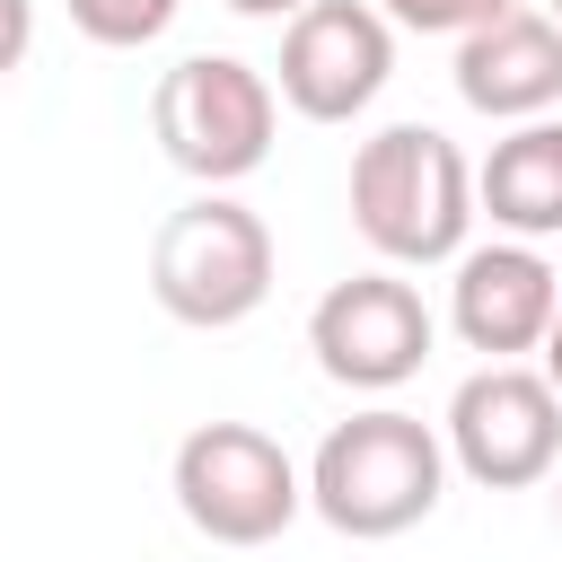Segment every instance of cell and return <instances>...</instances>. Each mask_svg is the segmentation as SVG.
Returning <instances> with one entry per match:
<instances>
[{"mask_svg":"<svg viewBox=\"0 0 562 562\" xmlns=\"http://www.w3.org/2000/svg\"><path fill=\"white\" fill-rule=\"evenodd\" d=\"M307 342H316V369L334 386H360V395H386L404 386L422 360H430V307L413 281L395 272H351L316 299L307 316Z\"/></svg>","mask_w":562,"mask_h":562,"instance_id":"7","label":"cell"},{"mask_svg":"<svg viewBox=\"0 0 562 562\" xmlns=\"http://www.w3.org/2000/svg\"><path fill=\"white\" fill-rule=\"evenodd\" d=\"M553 26H562V0H553Z\"/></svg>","mask_w":562,"mask_h":562,"instance_id":"18","label":"cell"},{"mask_svg":"<svg viewBox=\"0 0 562 562\" xmlns=\"http://www.w3.org/2000/svg\"><path fill=\"white\" fill-rule=\"evenodd\" d=\"M26 44H35V9L26 0H0V79L26 61Z\"/></svg>","mask_w":562,"mask_h":562,"instance_id":"14","label":"cell"},{"mask_svg":"<svg viewBox=\"0 0 562 562\" xmlns=\"http://www.w3.org/2000/svg\"><path fill=\"white\" fill-rule=\"evenodd\" d=\"M501 9H518V0H386V18L413 26V35H474V26H492Z\"/></svg>","mask_w":562,"mask_h":562,"instance_id":"13","label":"cell"},{"mask_svg":"<svg viewBox=\"0 0 562 562\" xmlns=\"http://www.w3.org/2000/svg\"><path fill=\"white\" fill-rule=\"evenodd\" d=\"M457 97L492 123H536L562 97V26L536 9H501L492 26L457 35Z\"/></svg>","mask_w":562,"mask_h":562,"instance_id":"10","label":"cell"},{"mask_svg":"<svg viewBox=\"0 0 562 562\" xmlns=\"http://www.w3.org/2000/svg\"><path fill=\"white\" fill-rule=\"evenodd\" d=\"M553 307H562V281H553V263L536 246H474V255H457L448 316H457L465 351H483V360L536 351L553 334Z\"/></svg>","mask_w":562,"mask_h":562,"instance_id":"9","label":"cell"},{"mask_svg":"<svg viewBox=\"0 0 562 562\" xmlns=\"http://www.w3.org/2000/svg\"><path fill=\"white\" fill-rule=\"evenodd\" d=\"M448 448L457 465L483 483V492H518V483H544L553 457H562V395L544 369H518V360H492L457 386L448 404Z\"/></svg>","mask_w":562,"mask_h":562,"instance_id":"6","label":"cell"},{"mask_svg":"<svg viewBox=\"0 0 562 562\" xmlns=\"http://www.w3.org/2000/svg\"><path fill=\"white\" fill-rule=\"evenodd\" d=\"M553 518H562V474H553Z\"/></svg>","mask_w":562,"mask_h":562,"instance_id":"17","label":"cell"},{"mask_svg":"<svg viewBox=\"0 0 562 562\" xmlns=\"http://www.w3.org/2000/svg\"><path fill=\"white\" fill-rule=\"evenodd\" d=\"M307 483L281 457L272 430L255 422H193L176 448V509L211 536V544H272L299 518Z\"/></svg>","mask_w":562,"mask_h":562,"instance_id":"4","label":"cell"},{"mask_svg":"<svg viewBox=\"0 0 562 562\" xmlns=\"http://www.w3.org/2000/svg\"><path fill=\"white\" fill-rule=\"evenodd\" d=\"M474 202L518 237H562V123H518L474 167Z\"/></svg>","mask_w":562,"mask_h":562,"instance_id":"11","label":"cell"},{"mask_svg":"<svg viewBox=\"0 0 562 562\" xmlns=\"http://www.w3.org/2000/svg\"><path fill=\"white\" fill-rule=\"evenodd\" d=\"M395 70V35L369 0H307L281 35V97L307 123H351Z\"/></svg>","mask_w":562,"mask_h":562,"instance_id":"8","label":"cell"},{"mask_svg":"<svg viewBox=\"0 0 562 562\" xmlns=\"http://www.w3.org/2000/svg\"><path fill=\"white\" fill-rule=\"evenodd\" d=\"M228 9H237V18H299L307 0H228Z\"/></svg>","mask_w":562,"mask_h":562,"instance_id":"15","label":"cell"},{"mask_svg":"<svg viewBox=\"0 0 562 562\" xmlns=\"http://www.w3.org/2000/svg\"><path fill=\"white\" fill-rule=\"evenodd\" d=\"M158 149L202 176V184H237L272 158V79L246 70L237 53H193L158 79Z\"/></svg>","mask_w":562,"mask_h":562,"instance_id":"5","label":"cell"},{"mask_svg":"<svg viewBox=\"0 0 562 562\" xmlns=\"http://www.w3.org/2000/svg\"><path fill=\"white\" fill-rule=\"evenodd\" d=\"M149 290H158V307H167L176 325L220 334V325H237V316L263 307V290H272V228H263L246 202L202 193V202H184V211L158 220Z\"/></svg>","mask_w":562,"mask_h":562,"instance_id":"3","label":"cell"},{"mask_svg":"<svg viewBox=\"0 0 562 562\" xmlns=\"http://www.w3.org/2000/svg\"><path fill=\"white\" fill-rule=\"evenodd\" d=\"M351 220L395 263L457 255L465 220H474V167H465V149L448 132H430V123H386L351 158Z\"/></svg>","mask_w":562,"mask_h":562,"instance_id":"1","label":"cell"},{"mask_svg":"<svg viewBox=\"0 0 562 562\" xmlns=\"http://www.w3.org/2000/svg\"><path fill=\"white\" fill-rule=\"evenodd\" d=\"M544 378H553V395H562V307H553V334H544Z\"/></svg>","mask_w":562,"mask_h":562,"instance_id":"16","label":"cell"},{"mask_svg":"<svg viewBox=\"0 0 562 562\" xmlns=\"http://www.w3.org/2000/svg\"><path fill=\"white\" fill-rule=\"evenodd\" d=\"M439 474H448L439 439L413 413L378 404V413H351V422L325 430V448L307 465V501L334 536L378 544V536H404L439 509Z\"/></svg>","mask_w":562,"mask_h":562,"instance_id":"2","label":"cell"},{"mask_svg":"<svg viewBox=\"0 0 562 562\" xmlns=\"http://www.w3.org/2000/svg\"><path fill=\"white\" fill-rule=\"evenodd\" d=\"M176 18V0H70V26L88 44H149Z\"/></svg>","mask_w":562,"mask_h":562,"instance_id":"12","label":"cell"}]
</instances>
